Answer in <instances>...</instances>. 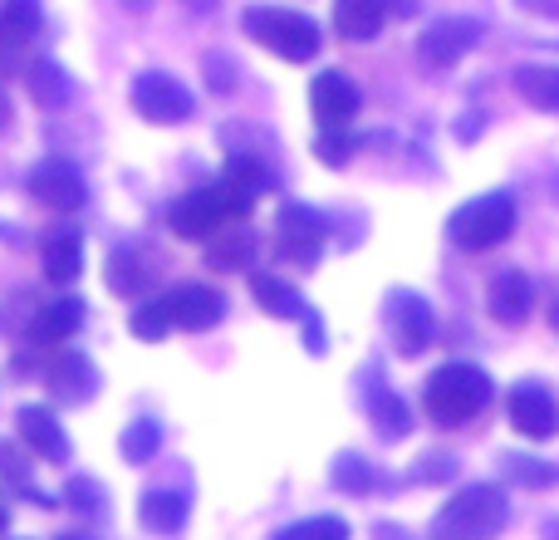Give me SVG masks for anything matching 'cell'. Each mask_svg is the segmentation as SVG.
Masks as SVG:
<instances>
[{
  "mask_svg": "<svg viewBox=\"0 0 559 540\" xmlns=\"http://www.w3.org/2000/svg\"><path fill=\"white\" fill-rule=\"evenodd\" d=\"M157 453H163V423H157V418H133V423L123 427V437H118V457L143 467V462H153Z\"/></svg>",
  "mask_w": 559,
  "mask_h": 540,
  "instance_id": "cell-27",
  "label": "cell"
},
{
  "mask_svg": "<svg viewBox=\"0 0 559 540\" xmlns=\"http://www.w3.org/2000/svg\"><path fill=\"white\" fill-rule=\"evenodd\" d=\"M39 266H45V280L55 285H74L84 275V232L79 226H55L39 242Z\"/></svg>",
  "mask_w": 559,
  "mask_h": 540,
  "instance_id": "cell-17",
  "label": "cell"
},
{
  "mask_svg": "<svg viewBox=\"0 0 559 540\" xmlns=\"http://www.w3.org/2000/svg\"><path fill=\"white\" fill-rule=\"evenodd\" d=\"M550 319H555V329H559V300H555V309H550Z\"/></svg>",
  "mask_w": 559,
  "mask_h": 540,
  "instance_id": "cell-45",
  "label": "cell"
},
{
  "mask_svg": "<svg viewBox=\"0 0 559 540\" xmlns=\"http://www.w3.org/2000/svg\"><path fill=\"white\" fill-rule=\"evenodd\" d=\"M138 516H143V531L177 536L187 526V516H192V502H187L182 492H147L143 506H138Z\"/></svg>",
  "mask_w": 559,
  "mask_h": 540,
  "instance_id": "cell-21",
  "label": "cell"
},
{
  "mask_svg": "<svg viewBox=\"0 0 559 540\" xmlns=\"http://www.w3.org/2000/svg\"><path fill=\"white\" fill-rule=\"evenodd\" d=\"M275 236H280V256L309 270V266L319 261V256H324L329 222H324V216H319L309 202H280Z\"/></svg>",
  "mask_w": 559,
  "mask_h": 540,
  "instance_id": "cell-6",
  "label": "cell"
},
{
  "mask_svg": "<svg viewBox=\"0 0 559 540\" xmlns=\"http://www.w3.org/2000/svg\"><path fill=\"white\" fill-rule=\"evenodd\" d=\"M515 94L531 108L559 118V69L555 64H521L515 69Z\"/></svg>",
  "mask_w": 559,
  "mask_h": 540,
  "instance_id": "cell-23",
  "label": "cell"
},
{
  "mask_svg": "<svg viewBox=\"0 0 559 540\" xmlns=\"http://www.w3.org/2000/svg\"><path fill=\"white\" fill-rule=\"evenodd\" d=\"M15 427H20V443H25L39 462H49V467L69 462V437H64V427H59V418L49 413V408H20Z\"/></svg>",
  "mask_w": 559,
  "mask_h": 540,
  "instance_id": "cell-18",
  "label": "cell"
},
{
  "mask_svg": "<svg viewBox=\"0 0 559 540\" xmlns=\"http://www.w3.org/2000/svg\"><path fill=\"white\" fill-rule=\"evenodd\" d=\"M506 492L496 482H476L462 486L442 512L432 516V540H496L506 531Z\"/></svg>",
  "mask_w": 559,
  "mask_h": 540,
  "instance_id": "cell-2",
  "label": "cell"
},
{
  "mask_svg": "<svg viewBox=\"0 0 559 540\" xmlns=\"http://www.w3.org/2000/svg\"><path fill=\"white\" fill-rule=\"evenodd\" d=\"M202 74H206V84H212V94H231V89L241 84V74L231 69V59H226L222 49H212V55L202 59Z\"/></svg>",
  "mask_w": 559,
  "mask_h": 540,
  "instance_id": "cell-36",
  "label": "cell"
},
{
  "mask_svg": "<svg viewBox=\"0 0 559 540\" xmlns=\"http://www.w3.org/2000/svg\"><path fill=\"white\" fill-rule=\"evenodd\" d=\"M84 300H74V295H64V300H55V305H45L35 315V339L39 344H64L69 334H79V325H84Z\"/></svg>",
  "mask_w": 559,
  "mask_h": 540,
  "instance_id": "cell-22",
  "label": "cell"
},
{
  "mask_svg": "<svg viewBox=\"0 0 559 540\" xmlns=\"http://www.w3.org/2000/svg\"><path fill=\"white\" fill-rule=\"evenodd\" d=\"M167 309H173V325L177 329H192V334H202V329H216L226 319V295L212 285H182L167 295Z\"/></svg>",
  "mask_w": 559,
  "mask_h": 540,
  "instance_id": "cell-16",
  "label": "cell"
},
{
  "mask_svg": "<svg viewBox=\"0 0 559 540\" xmlns=\"http://www.w3.org/2000/svg\"><path fill=\"white\" fill-rule=\"evenodd\" d=\"M521 10H531V15H545V20H555L559 15V0H515Z\"/></svg>",
  "mask_w": 559,
  "mask_h": 540,
  "instance_id": "cell-40",
  "label": "cell"
},
{
  "mask_svg": "<svg viewBox=\"0 0 559 540\" xmlns=\"http://www.w3.org/2000/svg\"><path fill=\"white\" fill-rule=\"evenodd\" d=\"M241 25L255 45L271 49V55H280V59H289V64L314 59L319 45H324V35H319L314 20L299 15V10H285V5H251L241 15Z\"/></svg>",
  "mask_w": 559,
  "mask_h": 540,
  "instance_id": "cell-3",
  "label": "cell"
},
{
  "mask_svg": "<svg viewBox=\"0 0 559 540\" xmlns=\"http://www.w3.org/2000/svg\"><path fill=\"white\" fill-rule=\"evenodd\" d=\"M45 388L59 398V403H88L98 394V368L88 354H55L45 364Z\"/></svg>",
  "mask_w": 559,
  "mask_h": 540,
  "instance_id": "cell-15",
  "label": "cell"
},
{
  "mask_svg": "<svg viewBox=\"0 0 559 540\" xmlns=\"http://www.w3.org/2000/svg\"><path fill=\"white\" fill-rule=\"evenodd\" d=\"M481 35H486L481 20H472V15H442V20H432V25L423 30V39H417V64H423L427 74L462 64V59L472 55L476 45H481Z\"/></svg>",
  "mask_w": 559,
  "mask_h": 540,
  "instance_id": "cell-5",
  "label": "cell"
},
{
  "mask_svg": "<svg viewBox=\"0 0 559 540\" xmlns=\"http://www.w3.org/2000/svg\"><path fill=\"white\" fill-rule=\"evenodd\" d=\"M364 408H368L373 433L388 437V443H397V437L413 433V413H407L403 398L383 384V374H378V368H364Z\"/></svg>",
  "mask_w": 559,
  "mask_h": 540,
  "instance_id": "cell-14",
  "label": "cell"
},
{
  "mask_svg": "<svg viewBox=\"0 0 559 540\" xmlns=\"http://www.w3.org/2000/svg\"><path fill=\"white\" fill-rule=\"evenodd\" d=\"M275 540H348V526L338 516H305V521L285 526Z\"/></svg>",
  "mask_w": 559,
  "mask_h": 540,
  "instance_id": "cell-34",
  "label": "cell"
},
{
  "mask_svg": "<svg viewBox=\"0 0 559 540\" xmlns=\"http://www.w3.org/2000/svg\"><path fill=\"white\" fill-rule=\"evenodd\" d=\"M143 285H147V261L138 251H118L108 261V290L114 295H138Z\"/></svg>",
  "mask_w": 559,
  "mask_h": 540,
  "instance_id": "cell-32",
  "label": "cell"
},
{
  "mask_svg": "<svg viewBox=\"0 0 559 540\" xmlns=\"http://www.w3.org/2000/svg\"><path fill=\"white\" fill-rule=\"evenodd\" d=\"M388 25V0H334V30L348 45H364Z\"/></svg>",
  "mask_w": 559,
  "mask_h": 540,
  "instance_id": "cell-20",
  "label": "cell"
},
{
  "mask_svg": "<svg viewBox=\"0 0 559 540\" xmlns=\"http://www.w3.org/2000/svg\"><path fill=\"white\" fill-rule=\"evenodd\" d=\"M486 305H491V319H501V325H525L535 309V280L525 270H501L491 280Z\"/></svg>",
  "mask_w": 559,
  "mask_h": 540,
  "instance_id": "cell-19",
  "label": "cell"
},
{
  "mask_svg": "<svg viewBox=\"0 0 559 540\" xmlns=\"http://www.w3.org/2000/svg\"><path fill=\"white\" fill-rule=\"evenodd\" d=\"M167 222H173V232L182 236V242H212L216 226L226 222V202H222V192H216V183L212 187H197V192H187V197H177Z\"/></svg>",
  "mask_w": 559,
  "mask_h": 540,
  "instance_id": "cell-12",
  "label": "cell"
},
{
  "mask_svg": "<svg viewBox=\"0 0 559 540\" xmlns=\"http://www.w3.org/2000/svg\"><path fill=\"white\" fill-rule=\"evenodd\" d=\"M506 418L521 437L545 443V437L559 433V398L545 384H515L511 398H506Z\"/></svg>",
  "mask_w": 559,
  "mask_h": 540,
  "instance_id": "cell-9",
  "label": "cell"
},
{
  "mask_svg": "<svg viewBox=\"0 0 559 540\" xmlns=\"http://www.w3.org/2000/svg\"><path fill=\"white\" fill-rule=\"evenodd\" d=\"M35 35H39V0H5L0 5V55L35 45Z\"/></svg>",
  "mask_w": 559,
  "mask_h": 540,
  "instance_id": "cell-24",
  "label": "cell"
},
{
  "mask_svg": "<svg viewBox=\"0 0 559 540\" xmlns=\"http://www.w3.org/2000/svg\"><path fill=\"white\" fill-rule=\"evenodd\" d=\"M64 502L74 506L79 516H88V521H98V516H108V492L98 486V477H69L64 486Z\"/></svg>",
  "mask_w": 559,
  "mask_h": 540,
  "instance_id": "cell-33",
  "label": "cell"
},
{
  "mask_svg": "<svg viewBox=\"0 0 559 540\" xmlns=\"http://www.w3.org/2000/svg\"><path fill=\"white\" fill-rule=\"evenodd\" d=\"M491 374L476 364H466V359H452V364H442L432 378H427V413H432L437 427H462L472 423V418L486 413V403H491Z\"/></svg>",
  "mask_w": 559,
  "mask_h": 540,
  "instance_id": "cell-1",
  "label": "cell"
},
{
  "mask_svg": "<svg viewBox=\"0 0 559 540\" xmlns=\"http://www.w3.org/2000/svg\"><path fill=\"white\" fill-rule=\"evenodd\" d=\"M29 197L55 207V212H79V207L88 202V187H84V173H79L74 163L45 157V163H35V173H29Z\"/></svg>",
  "mask_w": 559,
  "mask_h": 540,
  "instance_id": "cell-10",
  "label": "cell"
},
{
  "mask_svg": "<svg viewBox=\"0 0 559 540\" xmlns=\"http://www.w3.org/2000/svg\"><path fill=\"white\" fill-rule=\"evenodd\" d=\"M314 157L329 163V167H348V157H354V138H348V128H319Z\"/></svg>",
  "mask_w": 559,
  "mask_h": 540,
  "instance_id": "cell-35",
  "label": "cell"
},
{
  "mask_svg": "<svg viewBox=\"0 0 559 540\" xmlns=\"http://www.w3.org/2000/svg\"><path fill=\"white\" fill-rule=\"evenodd\" d=\"M5 531H10V502L0 496V536H5Z\"/></svg>",
  "mask_w": 559,
  "mask_h": 540,
  "instance_id": "cell-42",
  "label": "cell"
},
{
  "mask_svg": "<svg viewBox=\"0 0 559 540\" xmlns=\"http://www.w3.org/2000/svg\"><path fill=\"white\" fill-rule=\"evenodd\" d=\"M540 536L545 540H559V516H555V521H540Z\"/></svg>",
  "mask_w": 559,
  "mask_h": 540,
  "instance_id": "cell-41",
  "label": "cell"
},
{
  "mask_svg": "<svg viewBox=\"0 0 559 540\" xmlns=\"http://www.w3.org/2000/svg\"><path fill=\"white\" fill-rule=\"evenodd\" d=\"M0 472H10V482L25 486V462H20L15 447H0Z\"/></svg>",
  "mask_w": 559,
  "mask_h": 540,
  "instance_id": "cell-39",
  "label": "cell"
},
{
  "mask_svg": "<svg viewBox=\"0 0 559 540\" xmlns=\"http://www.w3.org/2000/svg\"><path fill=\"white\" fill-rule=\"evenodd\" d=\"M388 315H393V344H397V354H407V359L427 354V344L437 339L432 305H427L417 290H393V295H388Z\"/></svg>",
  "mask_w": 559,
  "mask_h": 540,
  "instance_id": "cell-8",
  "label": "cell"
},
{
  "mask_svg": "<svg viewBox=\"0 0 559 540\" xmlns=\"http://www.w3.org/2000/svg\"><path fill=\"white\" fill-rule=\"evenodd\" d=\"M501 467L515 486H531V492H550V486H559V462H540V457H525V453H506Z\"/></svg>",
  "mask_w": 559,
  "mask_h": 540,
  "instance_id": "cell-28",
  "label": "cell"
},
{
  "mask_svg": "<svg viewBox=\"0 0 559 540\" xmlns=\"http://www.w3.org/2000/svg\"><path fill=\"white\" fill-rule=\"evenodd\" d=\"M329 477H334V486L344 496H368L378 486L373 462H368V457H358V453H338L334 467H329Z\"/></svg>",
  "mask_w": 559,
  "mask_h": 540,
  "instance_id": "cell-30",
  "label": "cell"
},
{
  "mask_svg": "<svg viewBox=\"0 0 559 540\" xmlns=\"http://www.w3.org/2000/svg\"><path fill=\"white\" fill-rule=\"evenodd\" d=\"M128 329H133V339H143V344H163L167 334H173V309H167V300H147V305L133 309V319H128Z\"/></svg>",
  "mask_w": 559,
  "mask_h": 540,
  "instance_id": "cell-31",
  "label": "cell"
},
{
  "mask_svg": "<svg viewBox=\"0 0 559 540\" xmlns=\"http://www.w3.org/2000/svg\"><path fill=\"white\" fill-rule=\"evenodd\" d=\"M55 540H94V536H74V531H69V536H55Z\"/></svg>",
  "mask_w": 559,
  "mask_h": 540,
  "instance_id": "cell-44",
  "label": "cell"
},
{
  "mask_svg": "<svg viewBox=\"0 0 559 540\" xmlns=\"http://www.w3.org/2000/svg\"><path fill=\"white\" fill-rule=\"evenodd\" d=\"M25 84H29V98H35L39 108H64L69 98H74V84H69V74L55 64V59H35Z\"/></svg>",
  "mask_w": 559,
  "mask_h": 540,
  "instance_id": "cell-25",
  "label": "cell"
},
{
  "mask_svg": "<svg viewBox=\"0 0 559 540\" xmlns=\"http://www.w3.org/2000/svg\"><path fill=\"white\" fill-rule=\"evenodd\" d=\"M255 261V242L246 232H226V236H212V242H206V266L212 270H246Z\"/></svg>",
  "mask_w": 559,
  "mask_h": 540,
  "instance_id": "cell-29",
  "label": "cell"
},
{
  "mask_svg": "<svg viewBox=\"0 0 559 540\" xmlns=\"http://www.w3.org/2000/svg\"><path fill=\"white\" fill-rule=\"evenodd\" d=\"M133 108L147 124H187L197 114V98L182 79L163 74V69H147L133 79Z\"/></svg>",
  "mask_w": 559,
  "mask_h": 540,
  "instance_id": "cell-7",
  "label": "cell"
},
{
  "mask_svg": "<svg viewBox=\"0 0 559 540\" xmlns=\"http://www.w3.org/2000/svg\"><path fill=\"white\" fill-rule=\"evenodd\" d=\"M299 319H305V349H309V354H324L329 334H324V325H319V315H314V309H305Z\"/></svg>",
  "mask_w": 559,
  "mask_h": 540,
  "instance_id": "cell-38",
  "label": "cell"
},
{
  "mask_svg": "<svg viewBox=\"0 0 559 540\" xmlns=\"http://www.w3.org/2000/svg\"><path fill=\"white\" fill-rule=\"evenodd\" d=\"M271 187V173L261 167V157H251V153H236L231 163H226V173L216 177V192H222V202H226V216H251V207H255V197Z\"/></svg>",
  "mask_w": 559,
  "mask_h": 540,
  "instance_id": "cell-13",
  "label": "cell"
},
{
  "mask_svg": "<svg viewBox=\"0 0 559 540\" xmlns=\"http://www.w3.org/2000/svg\"><path fill=\"white\" fill-rule=\"evenodd\" d=\"M515 232V197L511 192H486L472 197L466 207H456L447 216V242L456 251H496Z\"/></svg>",
  "mask_w": 559,
  "mask_h": 540,
  "instance_id": "cell-4",
  "label": "cell"
},
{
  "mask_svg": "<svg viewBox=\"0 0 559 540\" xmlns=\"http://www.w3.org/2000/svg\"><path fill=\"white\" fill-rule=\"evenodd\" d=\"M462 472V462H456V457H447V453H437V457H423V462H417V482H452V477Z\"/></svg>",
  "mask_w": 559,
  "mask_h": 540,
  "instance_id": "cell-37",
  "label": "cell"
},
{
  "mask_svg": "<svg viewBox=\"0 0 559 540\" xmlns=\"http://www.w3.org/2000/svg\"><path fill=\"white\" fill-rule=\"evenodd\" d=\"M364 104L358 84L344 74V69H324V74L309 84V108H314V124L319 128H348Z\"/></svg>",
  "mask_w": 559,
  "mask_h": 540,
  "instance_id": "cell-11",
  "label": "cell"
},
{
  "mask_svg": "<svg viewBox=\"0 0 559 540\" xmlns=\"http://www.w3.org/2000/svg\"><path fill=\"white\" fill-rule=\"evenodd\" d=\"M251 290H255V305L265 309V315H275V319H299L305 315V295H299L289 280H280V275H251Z\"/></svg>",
  "mask_w": 559,
  "mask_h": 540,
  "instance_id": "cell-26",
  "label": "cell"
},
{
  "mask_svg": "<svg viewBox=\"0 0 559 540\" xmlns=\"http://www.w3.org/2000/svg\"><path fill=\"white\" fill-rule=\"evenodd\" d=\"M0 128H10V104H5V94H0Z\"/></svg>",
  "mask_w": 559,
  "mask_h": 540,
  "instance_id": "cell-43",
  "label": "cell"
}]
</instances>
